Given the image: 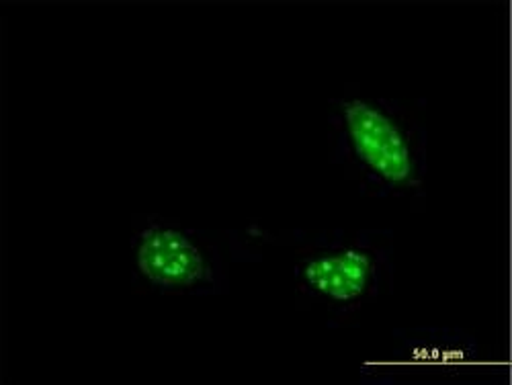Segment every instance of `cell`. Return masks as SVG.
<instances>
[{
    "mask_svg": "<svg viewBox=\"0 0 512 385\" xmlns=\"http://www.w3.org/2000/svg\"><path fill=\"white\" fill-rule=\"evenodd\" d=\"M426 142V127L398 99L347 91L328 101L330 162L367 197H424Z\"/></svg>",
    "mask_w": 512,
    "mask_h": 385,
    "instance_id": "1",
    "label": "cell"
},
{
    "mask_svg": "<svg viewBox=\"0 0 512 385\" xmlns=\"http://www.w3.org/2000/svg\"><path fill=\"white\" fill-rule=\"evenodd\" d=\"M394 234L390 230H332L297 248L293 279L302 308L343 326L394 285Z\"/></svg>",
    "mask_w": 512,
    "mask_h": 385,
    "instance_id": "2",
    "label": "cell"
},
{
    "mask_svg": "<svg viewBox=\"0 0 512 385\" xmlns=\"http://www.w3.org/2000/svg\"><path fill=\"white\" fill-rule=\"evenodd\" d=\"M136 279L160 295H218L228 291V269L213 234L144 216L130 238Z\"/></svg>",
    "mask_w": 512,
    "mask_h": 385,
    "instance_id": "3",
    "label": "cell"
},
{
    "mask_svg": "<svg viewBox=\"0 0 512 385\" xmlns=\"http://www.w3.org/2000/svg\"><path fill=\"white\" fill-rule=\"evenodd\" d=\"M390 361L381 367L379 381L449 379L480 373L484 359L478 342L461 330L420 328L396 332Z\"/></svg>",
    "mask_w": 512,
    "mask_h": 385,
    "instance_id": "4",
    "label": "cell"
}]
</instances>
